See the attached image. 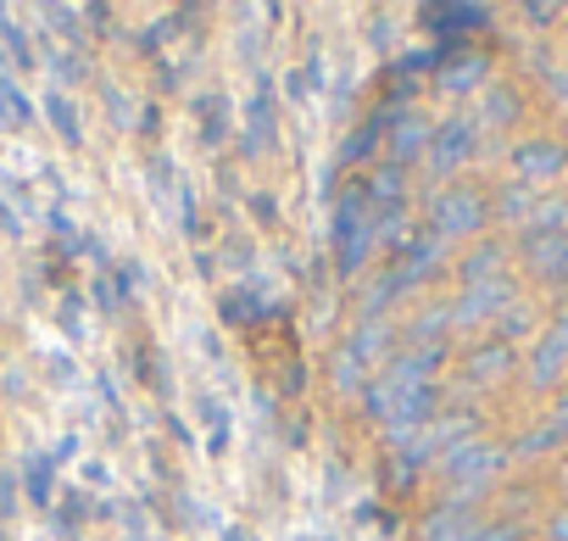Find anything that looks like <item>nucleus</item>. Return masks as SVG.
<instances>
[{
	"mask_svg": "<svg viewBox=\"0 0 568 541\" xmlns=\"http://www.w3.org/2000/svg\"><path fill=\"white\" fill-rule=\"evenodd\" d=\"M435 369H440V347H407L402 358H390V369L374 380L368 408L379 424H390L396 441H407L413 430L429 424L435 408Z\"/></svg>",
	"mask_w": 568,
	"mask_h": 541,
	"instance_id": "f257e3e1",
	"label": "nucleus"
},
{
	"mask_svg": "<svg viewBox=\"0 0 568 541\" xmlns=\"http://www.w3.org/2000/svg\"><path fill=\"white\" fill-rule=\"evenodd\" d=\"M501 463H507V452L496 447V441H463L440 469H446V491H452V502L463 508V502H474L479 491H490L496 485V474H501Z\"/></svg>",
	"mask_w": 568,
	"mask_h": 541,
	"instance_id": "f03ea898",
	"label": "nucleus"
},
{
	"mask_svg": "<svg viewBox=\"0 0 568 541\" xmlns=\"http://www.w3.org/2000/svg\"><path fill=\"white\" fill-rule=\"evenodd\" d=\"M379 234H374V207H368V190H352L335 212V251H341V268L357 274V268L374 257Z\"/></svg>",
	"mask_w": 568,
	"mask_h": 541,
	"instance_id": "7ed1b4c3",
	"label": "nucleus"
},
{
	"mask_svg": "<svg viewBox=\"0 0 568 541\" xmlns=\"http://www.w3.org/2000/svg\"><path fill=\"white\" fill-rule=\"evenodd\" d=\"M479 218H485V201H479V190H468V184H452V190H440V196L429 201V229H435V240H440V234H474Z\"/></svg>",
	"mask_w": 568,
	"mask_h": 541,
	"instance_id": "20e7f679",
	"label": "nucleus"
},
{
	"mask_svg": "<svg viewBox=\"0 0 568 541\" xmlns=\"http://www.w3.org/2000/svg\"><path fill=\"white\" fill-rule=\"evenodd\" d=\"M474 151H479V129L468 118H452V123H440L429 134L424 162H429V173H457L463 162H474Z\"/></svg>",
	"mask_w": 568,
	"mask_h": 541,
	"instance_id": "39448f33",
	"label": "nucleus"
},
{
	"mask_svg": "<svg viewBox=\"0 0 568 541\" xmlns=\"http://www.w3.org/2000/svg\"><path fill=\"white\" fill-rule=\"evenodd\" d=\"M435 262H440V240H435V234H429V240L402 246V251H396V268L379 280V291H374V297H402V291L424 285V280L435 274Z\"/></svg>",
	"mask_w": 568,
	"mask_h": 541,
	"instance_id": "423d86ee",
	"label": "nucleus"
},
{
	"mask_svg": "<svg viewBox=\"0 0 568 541\" xmlns=\"http://www.w3.org/2000/svg\"><path fill=\"white\" fill-rule=\"evenodd\" d=\"M468 430H474V419H468V413H452V419L424 424V435H413V441H407V463H429V458H440V463H446L463 441H474Z\"/></svg>",
	"mask_w": 568,
	"mask_h": 541,
	"instance_id": "0eeeda50",
	"label": "nucleus"
},
{
	"mask_svg": "<svg viewBox=\"0 0 568 541\" xmlns=\"http://www.w3.org/2000/svg\"><path fill=\"white\" fill-rule=\"evenodd\" d=\"M513 308V280L501 274V280H485V285H468L463 291V302L452 308V324H485V319H501Z\"/></svg>",
	"mask_w": 568,
	"mask_h": 541,
	"instance_id": "6e6552de",
	"label": "nucleus"
},
{
	"mask_svg": "<svg viewBox=\"0 0 568 541\" xmlns=\"http://www.w3.org/2000/svg\"><path fill=\"white\" fill-rule=\"evenodd\" d=\"M562 374H568V313H562V319L540 335V347L529 352V385H535V391H551Z\"/></svg>",
	"mask_w": 568,
	"mask_h": 541,
	"instance_id": "1a4fd4ad",
	"label": "nucleus"
},
{
	"mask_svg": "<svg viewBox=\"0 0 568 541\" xmlns=\"http://www.w3.org/2000/svg\"><path fill=\"white\" fill-rule=\"evenodd\" d=\"M524 262L540 280H568V229H540L524 240Z\"/></svg>",
	"mask_w": 568,
	"mask_h": 541,
	"instance_id": "9d476101",
	"label": "nucleus"
},
{
	"mask_svg": "<svg viewBox=\"0 0 568 541\" xmlns=\"http://www.w3.org/2000/svg\"><path fill=\"white\" fill-rule=\"evenodd\" d=\"M513 168H518L524 184H546V179H557V173L568 168V151H562L557 140H524V146L513 151Z\"/></svg>",
	"mask_w": 568,
	"mask_h": 541,
	"instance_id": "9b49d317",
	"label": "nucleus"
},
{
	"mask_svg": "<svg viewBox=\"0 0 568 541\" xmlns=\"http://www.w3.org/2000/svg\"><path fill=\"white\" fill-rule=\"evenodd\" d=\"M557 441H568V391H562V397L551 402L546 424H540L535 435H524V441H518L513 452H518V458H540V452H546V447H557Z\"/></svg>",
	"mask_w": 568,
	"mask_h": 541,
	"instance_id": "f8f14e48",
	"label": "nucleus"
},
{
	"mask_svg": "<svg viewBox=\"0 0 568 541\" xmlns=\"http://www.w3.org/2000/svg\"><path fill=\"white\" fill-rule=\"evenodd\" d=\"M474 535H479V524H474L457 502H452V508H440V513L429 519V530H424V541H474Z\"/></svg>",
	"mask_w": 568,
	"mask_h": 541,
	"instance_id": "ddd939ff",
	"label": "nucleus"
},
{
	"mask_svg": "<svg viewBox=\"0 0 568 541\" xmlns=\"http://www.w3.org/2000/svg\"><path fill=\"white\" fill-rule=\"evenodd\" d=\"M463 280H468V285L501 280V246H479L474 257H463Z\"/></svg>",
	"mask_w": 568,
	"mask_h": 541,
	"instance_id": "4468645a",
	"label": "nucleus"
},
{
	"mask_svg": "<svg viewBox=\"0 0 568 541\" xmlns=\"http://www.w3.org/2000/svg\"><path fill=\"white\" fill-rule=\"evenodd\" d=\"M507 363H513V358H507V347H490L485 358L474 352V358H468V380H479V385H490V380H496V374H501Z\"/></svg>",
	"mask_w": 568,
	"mask_h": 541,
	"instance_id": "2eb2a0df",
	"label": "nucleus"
},
{
	"mask_svg": "<svg viewBox=\"0 0 568 541\" xmlns=\"http://www.w3.org/2000/svg\"><path fill=\"white\" fill-rule=\"evenodd\" d=\"M501 324H507V335H518V330H529V308H518V302H513V308L501 313Z\"/></svg>",
	"mask_w": 568,
	"mask_h": 541,
	"instance_id": "dca6fc26",
	"label": "nucleus"
},
{
	"mask_svg": "<svg viewBox=\"0 0 568 541\" xmlns=\"http://www.w3.org/2000/svg\"><path fill=\"white\" fill-rule=\"evenodd\" d=\"M490 123H513V96H490Z\"/></svg>",
	"mask_w": 568,
	"mask_h": 541,
	"instance_id": "f3484780",
	"label": "nucleus"
},
{
	"mask_svg": "<svg viewBox=\"0 0 568 541\" xmlns=\"http://www.w3.org/2000/svg\"><path fill=\"white\" fill-rule=\"evenodd\" d=\"M474 541H513V530H507V524H479Z\"/></svg>",
	"mask_w": 568,
	"mask_h": 541,
	"instance_id": "a211bd4d",
	"label": "nucleus"
},
{
	"mask_svg": "<svg viewBox=\"0 0 568 541\" xmlns=\"http://www.w3.org/2000/svg\"><path fill=\"white\" fill-rule=\"evenodd\" d=\"M551 541H568V513H557V519H551Z\"/></svg>",
	"mask_w": 568,
	"mask_h": 541,
	"instance_id": "6ab92c4d",
	"label": "nucleus"
}]
</instances>
